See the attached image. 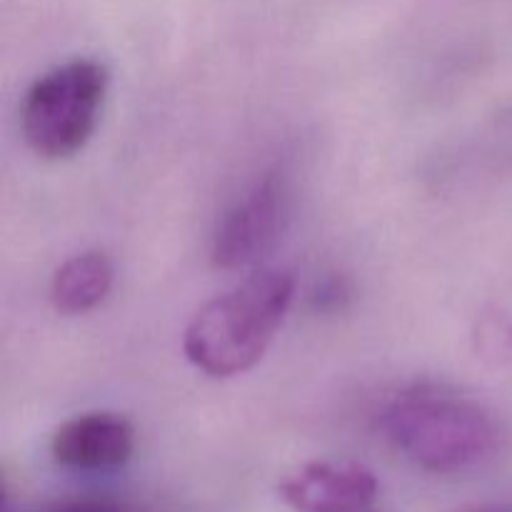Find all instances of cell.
<instances>
[{
    "mask_svg": "<svg viewBox=\"0 0 512 512\" xmlns=\"http://www.w3.org/2000/svg\"><path fill=\"white\" fill-rule=\"evenodd\" d=\"M283 215V188L275 175H265L233 205L213 235L210 260L220 270H238L255 263L278 233Z\"/></svg>",
    "mask_w": 512,
    "mask_h": 512,
    "instance_id": "obj_4",
    "label": "cell"
},
{
    "mask_svg": "<svg viewBox=\"0 0 512 512\" xmlns=\"http://www.w3.org/2000/svg\"><path fill=\"white\" fill-rule=\"evenodd\" d=\"M385 438L430 473H460L498 450L500 430L475 400L418 385L388 403L380 415Z\"/></svg>",
    "mask_w": 512,
    "mask_h": 512,
    "instance_id": "obj_2",
    "label": "cell"
},
{
    "mask_svg": "<svg viewBox=\"0 0 512 512\" xmlns=\"http://www.w3.org/2000/svg\"><path fill=\"white\" fill-rule=\"evenodd\" d=\"M115 268L100 250L73 255L50 280V303L63 315H83L98 308L113 290Z\"/></svg>",
    "mask_w": 512,
    "mask_h": 512,
    "instance_id": "obj_7",
    "label": "cell"
},
{
    "mask_svg": "<svg viewBox=\"0 0 512 512\" xmlns=\"http://www.w3.org/2000/svg\"><path fill=\"white\" fill-rule=\"evenodd\" d=\"M108 90V70L95 60H73L30 85L20 110L28 148L45 160H63L85 148Z\"/></svg>",
    "mask_w": 512,
    "mask_h": 512,
    "instance_id": "obj_3",
    "label": "cell"
},
{
    "mask_svg": "<svg viewBox=\"0 0 512 512\" xmlns=\"http://www.w3.org/2000/svg\"><path fill=\"white\" fill-rule=\"evenodd\" d=\"M295 295L288 270H260L195 313L183 353L210 378H233L255 368L273 345Z\"/></svg>",
    "mask_w": 512,
    "mask_h": 512,
    "instance_id": "obj_1",
    "label": "cell"
},
{
    "mask_svg": "<svg viewBox=\"0 0 512 512\" xmlns=\"http://www.w3.org/2000/svg\"><path fill=\"white\" fill-rule=\"evenodd\" d=\"M280 498L295 512H368L378 478L360 463H308L283 478Z\"/></svg>",
    "mask_w": 512,
    "mask_h": 512,
    "instance_id": "obj_5",
    "label": "cell"
},
{
    "mask_svg": "<svg viewBox=\"0 0 512 512\" xmlns=\"http://www.w3.org/2000/svg\"><path fill=\"white\" fill-rule=\"evenodd\" d=\"M38 512H128V510L120 508V505H115V503H108V500L78 498V500H63V503H53Z\"/></svg>",
    "mask_w": 512,
    "mask_h": 512,
    "instance_id": "obj_8",
    "label": "cell"
},
{
    "mask_svg": "<svg viewBox=\"0 0 512 512\" xmlns=\"http://www.w3.org/2000/svg\"><path fill=\"white\" fill-rule=\"evenodd\" d=\"M133 425L115 413H85L55 430L50 453L55 463L75 470H110L130 460Z\"/></svg>",
    "mask_w": 512,
    "mask_h": 512,
    "instance_id": "obj_6",
    "label": "cell"
}]
</instances>
